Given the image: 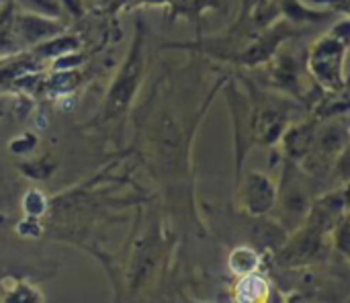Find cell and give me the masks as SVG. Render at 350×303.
Listing matches in <instances>:
<instances>
[{"mask_svg":"<svg viewBox=\"0 0 350 303\" xmlns=\"http://www.w3.org/2000/svg\"><path fill=\"white\" fill-rule=\"evenodd\" d=\"M230 265H232L234 273H246L248 275V273H254V269H256V256L248 248H238V250H234Z\"/></svg>","mask_w":350,"mask_h":303,"instance_id":"obj_2","label":"cell"},{"mask_svg":"<svg viewBox=\"0 0 350 303\" xmlns=\"http://www.w3.org/2000/svg\"><path fill=\"white\" fill-rule=\"evenodd\" d=\"M267 291H269L267 281L260 279L258 275L248 273V277H244L242 283H240L238 298L244 300V302H258V300H265L267 298Z\"/></svg>","mask_w":350,"mask_h":303,"instance_id":"obj_1","label":"cell"}]
</instances>
